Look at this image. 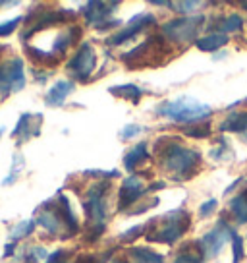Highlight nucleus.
Returning a JSON list of instances; mask_svg holds the SVG:
<instances>
[{
    "label": "nucleus",
    "mask_w": 247,
    "mask_h": 263,
    "mask_svg": "<svg viewBox=\"0 0 247 263\" xmlns=\"http://www.w3.org/2000/svg\"><path fill=\"white\" fill-rule=\"evenodd\" d=\"M157 153L160 166L178 182L193 178L201 166V153L197 149L186 147L174 138H160L157 141Z\"/></svg>",
    "instance_id": "1"
},
{
    "label": "nucleus",
    "mask_w": 247,
    "mask_h": 263,
    "mask_svg": "<svg viewBox=\"0 0 247 263\" xmlns=\"http://www.w3.org/2000/svg\"><path fill=\"white\" fill-rule=\"evenodd\" d=\"M35 222L60 240L72 238L79 232V221L72 211V205L64 194H58L56 197L47 199L37 209Z\"/></svg>",
    "instance_id": "2"
},
{
    "label": "nucleus",
    "mask_w": 247,
    "mask_h": 263,
    "mask_svg": "<svg viewBox=\"0 0 247 263\" xmlns=\"http://www.w3.org/2000/svg\"><path fill=\"white\" fill-rule=\"evenodd\" d=\"M191 215L186 209H174L145 224V240L158 244H174L190 230Z\"/></svg>",
    "instance_id": "3"
},
{
    "label": "nucleus",
    "mask_w": 247,
    "mask_h": 263,
    "mask_svg": "<svg viewBox=\"0 0 247 263\" xmlns=\"http://www.w3.org/2000/svg\"><path fill=\"white\" fill-rule=\"evenodd\" d=\"M157 112L178 124H191L193 126V124L205 122V118L213 115V108L205 103H199L197 99L181 95L178 99L160 103L157 107Z\"/></svg>",
    "instance_id": "4"
},
{
    "label": "nucleus",
    "mask_w": 247,
    "mask_h": 263,
    "mask_svg": "<svg viewBox=\"0 0 247 263\" xmlns=\"http://www.w3.org/2000/svg\"><path fill=\"white\" fill-rule=\"evenodd\" d=\"M170 50L166 47V39L162 35H153L139 47L122 54V60L130 68H143V66H157L162 62V57H168Z\"/></svg>",
    "instance_id": "5"
},
{
    "label": "nucleus",
    "mask_w": 247,
    "mask_h": 263,
    "mask_svg": "<svg viewBox=\"0 0 247 263\" xmlns=\"http://www.w3.org/2000/svg\"><path fill=\"white\" fill-rule=\"evenodd\" d=\"M203 24H205V16L172 20L162 25V35L166 37V41L172 43H195L199 39L197 33L203 29Z\"/></svg>",
    "instance_id": "6"
},
{
    "label": "nucleus",
    "mask_w": 247,
    "mask_h": 263,
    "mask_svg": "<svg viewBox=\"0 0 247 263\" xmlns=\"http://www.w3.org/2000/svg\"><path fill=\"white\" fill-rule=\"evenodd\" d=\"M110 190V182L99 180L87 190V197L83 201V209H85V217L87 221L93 222V227H100L105 224V217H107V194Z\"/></svg>",
    "instance_id": "7"
},
{
    "label": "nucleus",
    "mask_w": 247,
    "mask_h": 263,
    "mask_svg": "<svg viewBox=\"0 0 247 263\" xmlns=\"http://www.w3.org/2000/svg\"><path fill=\"white\" fill-rule=\"evenodd\" d=\"M25 87V66L22 58H10L0 64V95H14Z\"/></svg>",
    "instance_id": "8"
},
{
    "label": "nucleus",
    "mask_w": 247,
    "mask_h": 263,
    "mask_svg": "<svg viewBox=\"0 0 247 263\" xmlns=\"http://www.w3.org/2000/svg\"><path fill=\"white\" fill-rule=\"evenodd\" d=\"M97 66V52L93 49L91 43H81L75 54L68 60V72L72 74L75 82H87Z\"/></svg>",
    "instance_id": "9"
},
{
    "label": "nucleus",
    "mask_w": 247,
    "mask_h": 263,
    "mask_svg": "<svg viewBox=\"0 0 247 263\" xmlns=\"http://www.w3.org/2000/svg\"><path fill=\"white\" fill-rule=\"evenodd\" d=\"M232 230L234 229L228 227L226 221H220L213 230H209L205 236L199 240V242H201V248H203L205 257L213 259V257H216V255L222 252L224 244L232 238Z\"/></svg>",
    "instance_id": "10"
},
{
    "label": "nucleus",
    "mask_w": 247,
    "mask_h": 263,
    "mask_svg": "<svg viewBox=\"0 0 247 263\" xmlns=\"http://www.w3.org/2000/svg\"><path fill=\"white\" fill-rule=\"evenodd\" d=\"M157 24V20H155V16L153 14H137V16H133L130 22H128V25L123 27V29H120L118 33H114L110 39H108V43L110 45H122V43L126 41H132L133 37H137L141 31H145L147 27H151V25Z\"/></svg>",
    "instance_id": "11"
},
{
    "label": "nucleus",
    "mask_w": 247,
    "mask_h": 263,
    "mask_svg": "<svg viewBox=\"0 0 247 263\" xmlns=\"http://www.w3.org/2000/svg\"><path fill=\"white\" fill-rule=\"evenodd\" d=\"M149 192V188H145V184L139 176H130L122 182L120 192H118V211H126L130 207L141 199Z\"/></svg>",
    "instance_id": "12"
},
{
    "label": "nucleus",
    "mask_w": 247,
    "mask_h": 263,
    "mask_svg": "<svg viewBox=\"0 0 247 263\" xmlns=\"http://www.w3.org/2000/svg\"><path fill=\"white\" fill-rule=\"evenodd\" d=\"M41 122H43V115H22L19 120H17L16 128L12 132V136L17 140V145H22L24 141H27L29 138H35L39 136L41 132Z\"/></svg>",
    "instance_id": "13"
},
{
    "label": "nucleus",
    "mask_w": 247,
    "mask_h": 263,
    "mask_svg": "<svg viewBox=\"0 0 247 263\" xmlns=\"http://www.w3.org/2000/svg\"><path fill=\"white\" fill-rule=\"evenodd\" d=\"M118 6L116 2H89L85 4L83 14L87 17V22L95 27H108L107 17L114 12V8Z\"/></svg>",
    "instance_id": "14"
},
{
    "label": "nucleus",
    "mask_w": 247,
    "mask_h": 263,
    "mask_svg": "<svg viewBox=\"0 0 247 263\" xmlns=\"http://www.w3.org/2000/svg\"><path fill=\"white\" fill-rule=\"evenodd\" d=\"M70 93H74V82L70 80H58L45 95V103L49 107H62L66 103Z\"/></svg>",
    "instance_id": "15"
},
{
    "label": "nucleus",
    "mask_w": 247,
    "mask_h": 263,
    "mask_svg": "<svg viewBox=\"0 0 247 263\" xmlns=\"http://www.w3.org/2000/svg\"><path fill=\"white\" fill-rule=\"evenodd\" d=\"M218 130L222 134H239L243 136L247 130V110H238V112H230L224 118Z\"/></svg>",
    "instance_id": "16"
},
{
    "label": "nucleus",
    "mask_w": 247,
    "mask_h": 263,
    "mask_svg": "<svg viewBox=\"0 0 247 263\" xmlns=\"http://www.w3.org/2000/svg\"><path fill=\"white\" fill-rule=\"evenodd\" d=\"M147 161H149L147 143L141 141V143H137L135 147H132L126 153V157H123V166H126L128 171H137V168L143 166Z\"/></svg>",
    "instance_id": "17"
},
{
    "label": "nucleus",
    "mask_w": 247,
    "mask_h": 263,
    "mask_svg": "<svg viewBox=\"0 0 247 263\" xmlns=\"http://www.w3.org/2000/svg\"><path fill=\"white\" fill-rule=\"evenodd\" d=\"M205 254H203V248L201 242H190V244H183L180 248V252L174 257V263H203Z\"/></svg>",
    "instance_id": "18"
},
{
    "label": "nucleus",
    "mask_w": 247,
    "mask_h": 263,
    "mask_svg": "<svg viewBox=\"0 0 247 263\" xmlns=\"http://www.w3.org/2000/svg\"><path fill=\"white\" fill-rule=\"evenodd\" d=\"M128 255L132 263H164V255L157 254L149 248H132Z\"/></svg>",
    "instance_id": "19"
},
{
    "label": "nucleus",
    "mask_w": 247,
    "mask_h": 263,
    "mask_svg": "<svg viewBox=\"0 0 247 263\" xmlns=\"http://www.w3.org/2000/svg\"><path fill=\"white\" fill-rule=\"evenodd\" d=\"M243 27V17L239 14H230V16L220 17L218 22H214L213 29H216V33H222V35H228V33L239 31Z\"/></svg>",
    "instance_id": "20"
},
{
    "label": "nucleus",
    "mask_w": 247,
    "mask_h": 263,
    "mask_svg": "<svg viewBox=\"0 0 247 263\" xmlns=\"http://www.w3.org/2000/svg\"><path fill=\"white\" fill-rule=\"evenodd\" d=\"M228 43V37L222 35V33H211V35H207V37H199L197 41H195V47L199 50H203V52H214L216 49H220Z\"/></svg>",
    "instance_id": "21"
},
{
    "label": "nucleus",
    "mask_w": 247,
    "mask_h": 263,
    "mask_svg": "<svg viewBox=\"0 0 247 263\" xmlns=\"http://www.w3.org/2000/svg\"><path fill=\"white\" fill-rule=\"evenodd\" d=\"M230 211L238 224H247V190L239 192L230 201Z\"/></svg>",
    "instance_id": "22"
},
{
    "label": "nucleus",
    "mask_w": 247,
    "mask_h": 263,
    "mask_svg": "<svg viewBox=\"0 0 247 263\" xmlns=\"http://www.w3.org/2000/svg\"><path fill=\"white\" fill-rule=\"evenodd\" d=\"M110 93L116 95V97L123 99L132 105H137L139 99L143 97V91L137 87V85H118V87H110Z\"/></svg>",
    "instance_id": "23"
},
{
    "label": "nucleus",
    "mask_w": 247,
    "mask_h": 263,
    "mask_svg": "<svg viewBox=\"0 0 247 263\" xmlns=\"http://www.w3.org/2000/svg\"><path fill=\"white\" fill-rule=\"evenodd\" d=\"M232 254H234V263H241L245 257V250H243V238L239 236L236 230H232Z\"/></svg>",
    "instance_id": "24"
},
{
    "label": "nucleus",
    "mask_w": 247,
    "mask_h": 263,
    "mask_svg": "<svg viewBox=\"0 0 247 263\" xmlns=\"http://www.w3.org/2000/svg\"><path fill=\"white\" fill-rule=\"evenodd\" d=\"M186 136H190V138H207V136H211V124L207 122H199V124H193L190 128H186L183 130Z\"/></svg>",
    "instance_id": "25"
},
{
    "label": "nucleus",
    "mask_w": 247,
    "mask_h": 263,
    "mask_svg": "<svg viewBox=\"0 0 247 263\" xmlns=\"http://www.w3.org/2000/svg\"><path fill=\"white\" fill-rule=\"evenodd\" d=\"M35 224L37 222L35 221H24V222H19L16 229L12 230V240H19V238H25V236H29L31 232L35 230Z\"/></svg>",
    "instance_id": "26"
},
{
    "label": "nucleus",
    "mask_w": 247,
    "mask_h": 263,
    "mask_svg": "<svg viewBox=\"0 0 247 263\" xmlns=\"http://www.w3.org/2000/svg\"><path fill=\"white\" fill-rule=\"evenodd\" d=\"M19 171H24V157L19 155V153H16L14 155V163H12V173L4 178V182H2V186H8V184H14L16 182V176Z\"/></svg>",
    "instance_id": "27"
},
{
    "label": "nucleus",
    "mask_w": 247,
    "mask_h": 263,
    "mask_svg": "<svg viewBox=\"0 0 247 263\" xmlns=\"http://www.w3.org/2000/svg\"><path fill=\"white\" fill-rule=\"evenodd\" d=\"M220 147H214L211 151V157H213L214 161H226V159H230L232 157V151H230V145L224 141V138H220Z\"/></svg>",
    "instance_id": "28"
},
{
    "label": "nucleus",
    "mask_w": 247,
    "mask_h": 263,
    "mask_svg": "<svg viewBox=\"0 0 247 263\" xmlns=\"http://www.w3.org/2000/svg\"><path fill=\"white\" fill-rule=\"evenodd\" d=\"M24 22V17L22 16H16V17H12L10 22H2L0 24V37H8L10 33H14L17 29V25Z\"/></svg>",
    "instance_id": "29"
},
{
    "label": "nucleus",
    "mask_w": 247,
    "mask_h": 263,
    "mask_svg": "<svg viewBox=\"0 0 247 263\" xmlns=\"http://www.w3.org/2000/svg\"><path fill=\"white\" fill-rule=\"evenodd\" d=\"M141 132H143V126H139V124H130V126H126V128L120 130V140H123V141L132 140V138H135Z\"/></svg>",
    "instance_id": "30"
},
{
    "label": "nucleus",
    "mask_w": 247,
    "mask_h": 263,
    "mask_svg": "<svg viewBox=\"0 0 247 263\" xmlns=\"http://www.w3.org/2000/svg\"><path fill=\"white\" fill-rule=\"evenodd\" d=\"M216 207H218V201L214 199V197H211V199H207L203 205L199 207V217H209V215H213L214 211H216Z\"/></svg>",
    "instance_id": "31"
},
{
    "label": "nucleus",
    "mask_w": 247,
    "mask_h": 263,
    "mask_svg": "<svg viewBox=\"0 0 247 263\" xmlns=\"http://www.w3.org/2000/svg\"><path fill=\"white\" fill-rule=\"evenodd\" d=\"M203 2H176L172 4V8H176V12H181V14H186V12H193L195 8H199Z\"/></svg>",
    "instance_id": "32"
},
{
    "label": "nucleus",
    "mask_w": 247,
    "mask_h": 263,
    "mask_svg": "<svg viewBox=\"0 0 247 263\" xmlns=\"http://www.w3.org/2000/svg\"><path fill=\"white\" fill-rule=\"evenodd\" d=\"M143 229H145V224H137V227H133V230L130 229L128 232H123L122 234V242H130V240H135L139 234H143Z\"/></svg>",
    "instance_id": "33"
},
{
    "label": "nucleus",
    "mask_w": 247,
    "mask_h": 263,
    "mask_svg": "<svg viewBox=\"0 0 247 263\" xmlns=\"http://www.w3.org/2000/svg\"><path fill=\"white\" fill-rule=\"evenodd\" d=\"M68 252L66 250H56L54 254H50L47 257V263H68Z\"/></svg>",
    "instance_id": "34"
},
{
    "label": "nucleus",
    "mask_w": 247,
    "mask_h": 263,
    "mask_svg": "<svg viewBox=\"0 0 247 263\" xmlns=\"http://www.w3.org/2000/svg\"><path fill=\"white\" fill-rule=\"evenodd\" d=\"M74 263H99V259H97L95 255L87 254V255H79V257H77Z\"/></svg>",
    "instance_id": "35"
},
{
    "label": "nucleus",
    "mask_w": 247,
    "mask_h": 263,
    "mask_svg": "<svg viewBox=\"0 0 247 263\" xmlns=\"http://www.w3.org/2000/svg\"><path fill=\"white\" fill-rule=\"evenodd\" d=\"M112 263H130V261H128V259H123V257H116Z\"/></svg>",
    "instance_id": "36"
},
{
    "label": "nucleus",
    "mask_w": 247,
    "mask_h": 263,
    "mask_svg": "<svg viewBox=\"0 0 247 263\" xmlns=\"http://www.w3.org/2000/svg\"><path fill=\"white\" fill-rule=\"evenodd\" d=\"M236 105H245V107H247V97H245V99H241V101H238Z\"/></svg>",
    "instance_id": "37"
},
{
    "label": "nucleus",
    "mask_w": 247,
    "mask_h": 263,
    "mask_svg": "<svg viewBox=\"0 0 247 263\" xmlns=\"http://www.w3.org/2000/svg\"><path fill=\"white\" fill-rule=\"evenodd\" d=\"M241 140H243V141H245V143H247V130H245V134L241 136Z\"/></svg>",
    "instance_id": "38"
},
{
    "label": "nucleus",
    "mask_w": 247,
    "mask_h": 263,
    "mask_svg": "<svg viewBox=\"0 0 247 263\" xmlns=\"http://www.w3.org/2000/svg\"><path fill=\"white\" fill-rule=\"evenodd\" d=\"M0 138H2V128H0Z\"/></svg>",
    "instance_id": "39"
}]
</instances>
